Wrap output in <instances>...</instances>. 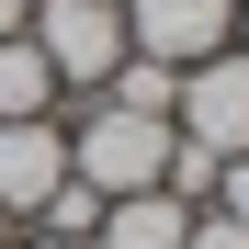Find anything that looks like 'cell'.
<instances>
[{"mask_svg":"<svg viewBox=\"0 0 249 249\" xmlns=\"http://www.w3.org/2000/svg\"><path fill=\"white\" fill-rule=\"evenodd\" d=\"M23 34H34V57L57 68V91H79V102L136 57L124 46V0H23Z\"/></svg>","mask_w":249,"mask_h":249,"instance_id":"6da1fadb","label":"cell"},{"mask_svg":"<svg viewBox=\"0 0 249 249\" xmlns=\"http://www.w3.org/2000/svg\"><path fill=\"white\" fill-rule=\"evenodd\" d=\"M159 170H170V113H124V102H91V113H79L68 181H91L113 204V193H159Z\"/></svg>","mask_w":249,"mask_h":249,"instance_id":"7a4b0ae2","label":"cell"},{"mask_svg":"<svg viewBox=\"0 0 249 249\" xmlns=\"http://www.w3.org/2000/svg\"><path fill=\"white\" fill-rule=\"evenodd\" d=\"M170 124H181L193 147H215V159H249V57H238V46H215L204 68H181Z\"/></svg>","mask_w":249,"mask_h":249,"instance_id":"3957f363","label":"cell"},{"mask_svg":"<svg viewBox=\"0 0 249 249\" xmlns=\"http://www.w3.org/2000/svg\"><path fill=\"white\" fill-rule=\"evenodd\" d=\"M124 46L159 68H204L215 46H238V0H124Z\"/></svg>","mask_w":249,"mask_h":249,"instance_id":"277c9868","label":"cell"},{"mask_svg":"<svg viewBox=\"0 0 249 249\" xmlns=\"http://www.w3.org/2000/svg\"><path fill=\"white\" fill-rule=\"evenodd\" d=\"M57 181H68V136H57V113L0 124V215H34Z\"/></svg>","mask_w":249,"mask_h":249,"instance_id":"5b68a950","label":"cell"},{"mask_svg":"<svg viewBox=\"0 0 249 249\" xmlns=\"http://www.w3.org/2000/svg\"><path fill=\"white\" fill-rule=\"evenodd\" d=\"M181 238H193V204L181 193H113L102 227H91V249H181Z\"/></svg>","mask_w":249,"mask_h":249,"instance_id":"8992f818","label":"cell"},{"mask_svg":"<svg viewBox=\"0 0 249 249\" xmlns=\"http://www.w3.org/2000/svg\"><path fill=\"white\" fill-rule=\"evenodd\" d=\"M68 91H57V68L34 57V34H12L0 46V124H23V113H57Z\"/></svg>","mask_w":249,"mask_h":249,"instance_id":"52a82bcc","label":"cell"},{"mask_svg":"<svg viewBox=\"0 0 249 249\" xmlns=\"http://www.w3.org/2000/svg\"><path fill=\"white\" fill-rule=\"evenodd\" d=\"M91 102H124V113H170V102H181V68H159V57H124V68L102 79Z\"/></svg>","mask_w":249,"mask_h":249,"instance_id":"ba28073f","label":"cell"},{"mask_svg":"<svg viewBox=\"0 0 249 249\" xmlns=\"http://www.w3.org/2000/svg\"><path fill=\"white\" fill-rule=\"evenodd\" d=\"M34 227H46V238H91V227H102V193H91V181H57L46 204H34Z\"/></svg>","mask_w":249,"mask_h":249,"instance_id":"9c48e42d","label":"cell"},{"mask_svg":"<svg viewBox=\"0 0 249 249\" xmlns=\"http://www.w3.org/2000/svg\"><path fill=\"white\" fill-rule=\"evenodd\" d=\"M215 215H238V227H249V159H227V170H215Z\"/></svg>","mask_w":249,"mask_h":249,"instance_id":"30bf717a","label":"cell"},{"mask_svg":"<svg viewBox=\"0 0 249 249\" xmlns=\"http://www.w3.org/2000/svg\"><path fill=\"white\" fill-rule=\"evenodd\" d=\"M181 249H249V227H238V215H193V238H181Z\"/></svg>","mask_w":249,"mask_h":249,"instance_id":"8fae6325","label":"cell"},{"mask_svg":"<svg viewBox=\"0 0 249 249\" xmlns=\"http://www.w3.org/2000/svg\"><path fill=\"white\" fill-rule=\"evenodd\" d=\"M12 34H23V0H0V46H12Z\"/></svg>","mask_w":249,"mask_h":249,"instance_id":"7c38bea8","label":"cell"},{"mask_svg":"<svg viewBox=\"0 0 249 249\" xmlns=\"http://www.w3.org/2000/svg\"><path fill=\"white\" fill-rule=\"evenodd\" d=\"M34 249H91V238H34Z\"/></svg>","mask_w":249,"mask_h":249,"instance_id":"4fadbf2b","label":"cell"},{"mask_svg":"<svg viewBox=\"0 0 249 249\" xmlns=\"http://www.w3.org/2000/svg\"><path fill=\"white\" fill-rule=\"evenodd\" d=\"M238 34H249V0H238ZM238 57H249V46H238Z\"/></svg>","mask_w":249,"mask_h":249,"instance_id":"5bb4252c","label":"cell"},{"mask_svg":"<svg viewBox=\"0 0 249 249\" xmlns=\"http://www.w3.org/2000/svg\"><path fill=\"white\" fill-rule=\"evenodd\" d=\"M0 249H12V215H0Z\"/></svg>","mask_w":249,"mask_h":249,"instance_id":"9a60e30c","label":"cell"}]
</instances>
